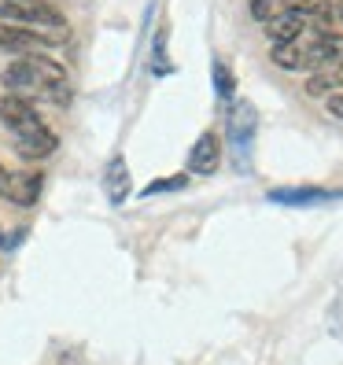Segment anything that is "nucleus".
Masks as SVG:
<instances>
[{
  "instance_id": "1",
  "label": "nucleus",
  "mask_w": 343,
  "mask_h": 365,
  "mask_svg": "<svg viewBox=\"0 0 343 365\" xmlns=\"http://www.w3.org/2000/svg\"><path fill=\"white\" fill-rule=\"evenodd\" d=\"M4 89L11 96H23V100H56V103H67L71 100V85H67V71L59 67L56 59L48 56H19L15 63L4 67Z\"/></svg>"
},
{
  "instance_id": "20",
  "label": "nucleus",
  "mask_w": 343,
  "mask_h": 365,
  "mask_svg": "<svg viewBox=\"0 0 343 365\" xmlns=\"http://www.w3.org/2000/svg\"><path fill=\"white\" fill-rule=\"evenodd\" d=\"M336 15H339V23H343V0H339V8H336Z\"/></svg>"
},
{
  "instance_id": "15",
  "label": "nucleus",
  "mask_w": 343,
  "mask_h": 365,
  "mask_svg": "<svg viewBox=\"0 0 343 365\" xmlns=\"http://www.w3.org/2000/svg\"><path fill=\"white\" fill-rule=\"evenodd\" d=\"M214 85H218L222 96H232V74H229L225 63H214Z\"/></svg>"
},
{
  "instance_id": "8",
  "label": "nucleus",
  "mask_w": 343,
  "mask_h": 365,
  "mask_svg": "<svg viewBox=\"0 0 343 365\" xmlns=\"http://www.w3.org/2000/svg\"><path fill=\"white\" fill-rule=\"evenodd\" d=\"M15 152L23 159H45L56 152V133L48 130V125H37V130L15 137Z\"/></svg>"
},
{
  "instance_id": "7",
  "label": "nucleus",
  "mask_w": 343,
  "mask_h": 365,
  "mask_svg": "<svg viewBox=\"0 0 343 365\" xmlns=\"http://www.w3.org/2000/svg\"><path fill=\"white\" fill-rule=\"evenodd\" d=\"M222 163V140L218 133H203L196 144H192V152H188V170L192 174H214Z\"/></svg>"
},
{
  "instance_id": "5",
  "label": "nucleus",
  "mask_w": 343,
  "mask_h": 365,
  "mask_svg": "<svg viewBox=\"0 0 343 365\" xmlns=\"http://www.w3.org/2000/svg\"><path fill=\"white\" fill-rule=\"evenodd\" d=\"M0 48L8 52H23V56H45V48H52V41L37 30H26V26H0Z\"/></svg>"
},
{
  "instance_id": "16",
  "label": "nucleus",
  "mask_w": 343,
  "mask_h": 365,
  "mask_svg": "<svg viewBox=\"0 0 343 365\" xmlns=\"http://www.w3.org/2000/svg\"><path fill=\"white\" fill-rule=\"evenodd\" d=\"M174 188H185V178H166V181H155L144 188V196H155V192H174Z\"/></svg>"
},
{
  "instance_id": "18",
  "label": "nucleus",
  "mask_w": 343,
  "mask_h": 365,
  "mask_svg": "<svg viewBox=\"0 0 343 365\" xmlns=\"http://www.w3.org/2000/svg\"><path fill=\"white\" fill-rule=\"evenodd\" d=\"M329 115L343 122V93H332V96H329Z\"/></svg>"
},
{
  "instance_id": "14",
  "label": "nucleus",
  "mask_w": 343,
  "mask_h": 365,
  "mask_svg": "<svg viewBox=\"0 0 343 365\" xmlns=\"http://www.w3.org/2000/svg\"><path fill=\"white\" fill-rule=\"evenodd\" d=\"M273 8H277V0H247V11H251V19H259L262 26L273 19Z\"/></svg>"
},
{
  "instance_id": "9",
  "label": "nucleus",
  "mask_w": 343,
  "mask_h": 365,
  "mask_svg": "<svg viewBox=\"0 0 343 365\" xmlns=\"http://www.w3.org/2000/svg\"><path fill=\"white\" fill-rule=\"evenodd\" d=\"M303 30H307V19H299V15H273L270 23H266V34H270V41L273 45H295L299 37H303Z\"/></svg>"
},
{
  "instance_id": "11",
  "label": "nucleus",
  "mask_w": 343,
  "mask_h": 365,
  "mask_svg": "<svg viewBox=\"0 0 343 365\" xmlns=\"http://www.w3.org/2000/svg\"><path fill=\"white\" fill-rule=\"evenodd\" d=\"M103 188H107V196H111V203H122L126 196H130V170H126L122 159H115L111 166H107Z\"/></svg>"
},
{
  "instance_id": "12",
  "label": "nucleus",
  "mask_w": 343,
  "mask_h": 365,
  "mask_svg": "<svg viewBox=\"0 0 343 365\" xmlns=\"http://www.w3.org/2000/svg\"><path fill=\"white\" fill-rule=\"evenodd\" d=\"M273 63L277 67H285V71H299L303 67V48L299 45H273Z\"/></svg>"
},
{
  "instance_id": "3",
  "label": "nucleus",
  "mask_w": 343,
  "mask_h": 365,
  "mask_svg": "<svg viewBox=\"0 0 343 365\" xmlns=\"http://www.w3.org/2000/svg\"><path fill=\"white\" fill-rule=\"evenodd\" d=\"M0 122H4L15 137H23V133L37 130V125H45V122H41V115H37V107H34L30 100L11 96V93L0 96Z\"/></svg>"
},
{
  "instance_id": "4",
  "label": "nucleus",
  "mask_w": 343,
  "mask_h": 365,
  "mask_svg": "<svg viewBox=\"0 0 343 365\" xmlns=\"http://www.w3.org/2000/svg\"><path fill=\"white\" fill-rule=\"evenodd\" d=\"M339 59H343V34H332V30L317 34L303 48V67H310V71L332 67V63H339Z\"/></svg>"
},
{
  "instance_id": "19",
  "label": "nucleus",
  "mask_w": 343,
  "mask_h": 365,
  "mask_svg": "<svg viewBox=\"0 0 343 365\" xmlns=\"http://www.w3.org/2000/svg\"><path fill=\"white\" fill-rule=\"evenodd\" d=\"M4 181H8V170H4V166H0V188H4Z\"/></svg>"
},
{
  "instance_id": "6",
  "label": "nucleus",
  "mask_w": 343,
  "mask_h": 365,
  "mask_svg": "<svg viewBox=\"0 0 343 365\" xmlns=\"http://www.w3.org/2000/svg\"><path fill=\"white\" fill-rule=\"evenodd\" d=\"M41 174H8V181H4V188H0V196H4L8 203H15V207H34L37 203V196H41Z\"/></svg>"
},
{
  "instance_id": "2",
  "label": "nucleus",
  "mask_w": 343,
  "mask_h": 365,
  "mask_svg": "<svg viewBox=\"0 0 343 365\" xmlns=\"http://www.w3.org/2000/svg\"><path fill=\"white\" fill-rule=\"evenodd\" d=\"M0 19H8V26H26V30H59L67 34L59 8L45 4V0H0Z\"/></svg>"
},
{
  "instance_id": "10",
  "label": "nucleus",
  "mask_w": 343,
  "mask_h": 365,
  "mask_svg": "<svg viewBox=\"0 0 343 365\" xmlns=\"http://www.w3.org/2000/svg\"><path fill=\"white\" fill-rule=\"evenodd\" d=\"M285 11L288 15H299V19H307V23H317V26H329L332 23V4L329 0H281Z\"/></svg>"
},
{
  "instance_id": "17",
  "label": "nucleus",
  "mask_w": 343,
  "mask_h": 365,
  "mask_svg": "<svg viewBox=\"0 0 343 365\" xmlns=\"http://www.w3.org/2000/svg\"><path fill=\"white\" fill-rule=\"evenodd\" d=\"M332 85H336V81H332L329 74H317V78H310V81H307V93H310V96H321V93H329Z\"/></svg>"
},
{
  "instance_id": "13",
  "label": "nucleus",
  "mask_w": 343,
  "mask_h": 365,
  "mask_svg": "<svg viewBox=\"0 0 343 365\" xmlns=\"http://www.w3.org/2000/svg\"><path fill=\"white\" fill-rule=\"evenodd\" d=\"M329 192H317V188H303V192H273L270 200L277 203H317V200H325Z\"/></svg>"
}]
</instances>
